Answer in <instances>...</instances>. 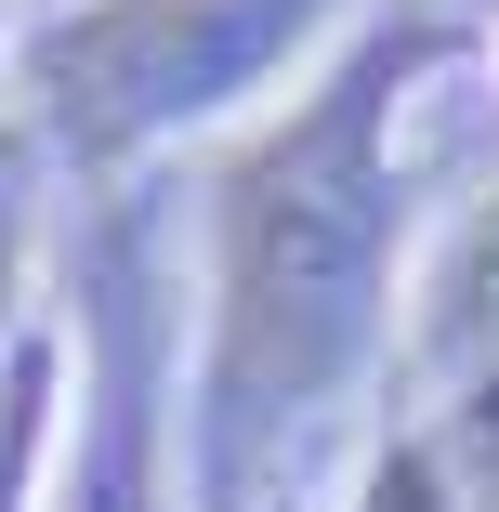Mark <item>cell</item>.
<instances>
[{
    "label": "cell",
    "instance_id": "1",
    "mask_svg": "<svg viewBox=\"0 0 499 512\" xmlns=\"http://www.w3.org/2000/svg\"><path fill=\"white\" fill-rule=\"evenodd\" d=\"M473 53L460 14H381L263 119H237L197 184V329H184V512H276L355 394H381L421 263L408 106Z\"/></svg>",
    "mask_w": 499,
    "mask_h": 512
},
{
    "label": "cell",
    "instance_id": "2",
    "mask_svg": "<svg viewBox=\"0 0 499 512\" xmlns=\"http://www.w3.org/2000/svg\"><path fill=\"white\" fill-rule=\"evenodd\" d=\"M381 0H40L14 27V119L92 197H132L158 158L224 145L303 92Z\"/></svg>",
    "mask_w": 499,
    "mask_h": 512
},
{
    "label": "cell",
    "instance_id": "3",
    "mask_svg": "<svg viewBox=\"0 0 499 512\" xmlns=\"http://www.w3.org/2000/svg\"><path fill=\"white\" fill-rule=\"evenodd\" d=\"M66 342H79V407L40 512H184V289L158 184L92 197Z\"/></svg>",
    "mask_w": 499,
    "mask_h": 512
},
{
    "label": "cell",
    "instance_id": "4",
    "mask_svg": "<svg viewBox=\"0 0 499 512\" xmlns=\"http://www.w3.org/2000/svg\"><path fill=\"white\" fill-rule=\"evenodd\" d=\"M394 368H408L434 407L421 434H460L499 407V171L447 211V237L408 263V329H394Z\"/></svg>",
    "mask_w": 499,
    "mask_h": 512
},
{
    "label": "cell",
    "instance_id": "5",
    "mask_svg": "<svg viewBox=\"0 0 499 512\" xmlns=\"http://www.w3.org/2000/svg\"><path fill=\"white\" fill-rule=\"evenodd\" d=\"M66 407H79V342H66V316L40 302V316L0 342V512H40L53 499Z\"/></svg>",
    "mask_w": 499,
    "mask_h": 512
},
{
    "label": "cell",
    "instance_id": "6",
    "mask_svg": "<svg viewBox=\"0 0 499 512\" xmlns=\"http://www.w3.org/2000/svg\"><path fill=\"white\" fill-rule=\"evenodd\" d=\"M40 211H53V158L40 132L0 106V342L40 316Z\"/></svg>",
    "mask_w": 499,
    "mask_h": 512
},
{
    "label": "cell",
    "instance_id": "7",
    "mask_svg": "<svg viewBox=\"0 0 499 512\" xmlns=\"http://www.w3.org/2000/svg\"><path fill=\"white\" fill-rule=\"evenodd\" d=\"M342 512H473V486H460V460H447V434H368V460H355V486H342Z\"/></svg>",
    "mask_w": 499,
    "mask_h": 512
},
{
    "label": "cell",
    "instance_id": "8",
    "mask_svg": "<svg viewBox=\"0 0 499 512\" xmlns=\"http://www.w3.org/2000/svg\"><path fill=\"white\" fill-rule=\"evenodd\" d=\"M14 27H27V14H14V0H0V79H14Z\"/></svg>",
    "mask_w": 499,
    "mask_h": 512
},
{
    "label": "cell",
    "instance_id": "9",
    "mask_svg": "<svg viewBox=\"0 0 499 512\" xmlns=\"http://www.w3.org/2000/svg\"><path fill=\"white\" fill-rule=\"evenodd\" d=\"M276 512H289V499H276Z\"/></svg>",
    "mask_w": 499,
    "mask_h": 512
}]
</instances>
